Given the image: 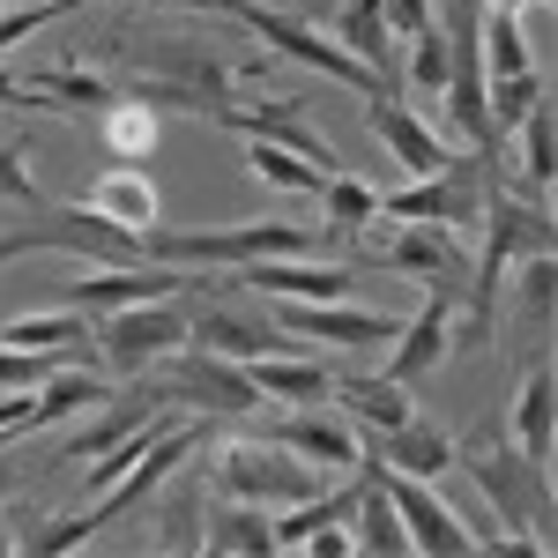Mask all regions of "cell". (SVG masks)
Listing matches in <instances>:
<instances>
[{"label": "cell", "instance_id": "6da1fadb", "mask_svg": "<svg viewBox=\"0 0 558 558\" xmlns=\"http://www.w3.org/2000/svg\"><path fill=\"white\" fill-rule=\"evenodd\" d=\"M454 462H462V476L484 492V507L499 521V529H492L499 544H514V551H551L558 544L551 470H536L514 439H507V425H476L470 439H454Z\"/></svg>", "mask_w": 558, "mask_h": 558}, {"label": "cell", "instance_id": "7a4b0ae2", "mask_svg": "<svg viewBox=\"0 0 558 558\" xmlns=\"http://www.w3.org/2000/svg\"><path fill=\"white\" fill-rule=\"evenodd\" d=\"M328 231L313 223H202V231H142V260H172V268H246V260H291V254H320Z\"/></svg>", "mask_w": 558, "mask_h": 558}, {"label": "cell", "instance_id": "3957f363", "mask_svg": "<svg viewBox=\"0 0 558 558\" xmlns=\"http://www.w3.org/2000/svg\"><path fill=\"white\" fill-rule=\"evenodd\" d=\"M357 260H373L387 276H410L425 291H447V299H470V231H454V223H387V231L365 223Z\"/></svg>", "mask_w": 558, "mask_h": 558}, {"label": "cell", "instance_id": "277c9868", "mask_svg": "<svg viewBox=\"0 0 558 558\" xmlns=\"http://www.w3.org/2000/svg\"><path fill=\"white\" fill-rule=\"evenodd\" d=\"M209 8H231V15H239V23H246V31L268 45V52H283L291 68H305V75H328V83L357 89V97H402V83L373 75L357 52H343L328 31H313L305 15H276V8H254V0H209Z\"/></svg>", "mask_w": 558, "mask_h": 558}, {"label": "cell", "instance_id": "5b68a950", "mask_svg": "<svg viewBox=\"0 0 558 558\" xmlns=\"http://www.w3.org/2000/svg\"><path fill=\"white\" fill-rule=\"evenodd\" d=\"M149 395L157 402H179V410H194V417H254L268 410L260 402V387L246 380V365L239 357H216V350H172V357H157L149 365Z\"/></svg>", "mask_w": 558, "mask_h": 558}, {"label": "cell", "instance_id": "8992f818", "mask_svg": "<svg viewBox=\"0 0 558 558\" xmlns=\"http://www.w3.org/2000/svg\"><path fill=\"white\" fill-rule=\"evenodd\" d=\"M507 149V142H499ZM499 149H470V157H447L439 172L402 179L395 194H380L387 223H454V231H476V209H484V186L499 172Z\"/></svg>", "mask_w": 558, "mask_h": 558}, {"label": "cell", "instance_id": "52a82bcc", "mask_svg": "<svg viewBox=\"0 0 558 558\" xmlns=\"http://www.w3.org/2000/svg\"><path fill=\"white\" fill-rule=\"evenodd\" d=\"M186 350V305L179 299H149V305H120L89 320V357H105L112 380H142L157 357Z\"/></svg>", "mask_w": 558, "mask_h": 558}, {"label": "cell", "instance_id": "ba28073f", "mask_svg": "<svg viewBox=\"0 0 558 558\" xmlns=\"http://www.w3.org/2000/svg\"><path fill=\"white\" fill-rule=\"evenodd\" d=\"M328 476L305 470L291 447L276 439H223L209 462V492H231V499H254V507H291L305 492H320Z\"/></svg>", "mask_w": 558, "mask_h": 558}, {"label": "cell", "instance_id": "9c48e42d", "mask_svg": "<svg viewBox=\"0 0 558 558\" xmlns=\"http://www.w3.org/2000/svg\"><path fill=\"white\" fill-rule=\"evenodd\" d=\"M202 439H209V417H165V432H157V439L134 454L128 470H120V484H112V492H97V499L83 507L89 529H112V521L134 514L149 492H165V484H172V476L194 462V447H202Z\"/></svg>", "mask_w": 558, "mask_h": 558}, {"label": "cell", "instance_id": "30bf717a", "mask_svg": "<svg viewBox=\"0 0 558 558\" xmlns=\"http://www.w3.org/2000/svg\"><path fill=\"white\" fill-rule=\"evenodd\" d=\"M365 476L387 492V507L402 521L410 551H432V558H470L476 551V529H462V514L439 499L432 476H402V470H380V462H365Z\"/></svg>", "mask_w": 558, "mask_h": 558}, {"label": "cell", "instance_id": "8fae6325", "mask_svg": "<svg viewBox=\"0 0 558 558\" xmlns=\"http://www.w3.org/2000/svg\"><path fill=\"white\" fill-rule=\"evenodd\" d=\"M276 447H291L305 470H320L328 484L336 476H357L365 470V432L350 425L336 402H305V410H276Z\"/></svg>", "mask_w": 558, "mask_h": 558}, {"label": "cell", "instance_id": "7c38bea8", "mask_svg": "<svg viewBox=\"0 0 558 558\" xmlns=\"http://www.w3.org/2000/svg\"><path fill=\"white\" fill-rule=\"evenodd\" d=\"M186 291H202L194 268H172V260H105V268H89V276L68 283V305L97 320V313H120V305L186 299Z\"/></svg>", "mask_w": 558, "mask_h": 558}, {"label": "cell", "instance_id": "4fadbf2b", "mask_svg": "<svg viewBox=\"0 0 558 558\" xmlns=\"http://www.w3.org/2000/svg\"><path fill=\"white\" fill-rule=\"evenodd\" d=\"M276 320L291 336H313V343H336V350H387L395 343V313H373V305H350V299H276Z\"/></svg>", "mask_w": 558, "mask_h": 558}, {"label": "cell", "instance_id": "5bb4252c", "mask_svg": "<svg viewBox=\"0 0 558 558\" xmlns=\"http://www.w3.org/2000/svg\"><path fill=\"white\" fill-rule=\"evenodd\" d=\"M454 305L462 299H447V291H425V305L395 328V343H387V380H402V387H417L432 380L439 365H447V350H454Z\"/></svg>", "mask_w": 558, "mask_h": 558}, {"label": "cell", "instance_id": "9a60e30c", "mask_svg": "<svg viewBox=\"0 0 558 558\" xmlns=\"http://www.w3.org/2000/svg\"><path fill=\"white\" fill-rule=\"evenodd\" d=\"M365 120H373V142L395 157V172H402V179H425V172H439V165L454 157V149L439 142V128L417 120L402 97H365Z\"/></svg>", "mask_w": 558, "mask_h": 558}, {"label": "cell", "instance_id": "2e32d148", "mask_svg": "<svg viewBox=\"0 0 558 558\" xmlns=\"http://www.w3.org/2000/svg\"><path fill=\"white\" fill-rule=\"evenodd\" d=\"M239 283H254L260 299H350V283H357V260H246L239 268Z\"/></svg>", "mask_w": 558, "mask_h": 558}, {"label": "cell", "instance_id": "e0dca14e", "mask_svg": "<svg viewBox=\"0 0 558 558\" xmlns=\"http://www.w3.org/2000/svg\"><path fill=\"white\" fill-rule=\"evenodd\" d=\"M89 209L105 216V223H120V231H157L165 223V186L142 172V165H105V172L89 179Z\"/></svg>", "mask_w": 558, "mask_h": 558}, {"label": "cell", "instance_id": "ac0fdd59", "mask_svg": "<svg viewBox=\"0 0 558 558\" xmlns=\"http://www.w3.org/2000/svg\"><path fill=\"white\" fill-rule=\"evenodd\" d=\"M499 425H507V439H514L536 470H551V439H558V387H551V365H529V373H521L514 410H507Z\"/></svg>", "mask_w": 558, "mask_h": 558}, {"label": "cell", "instance_id": "d6986e66", "mask_svg": "<svg viewBox=\"0 0 558 558\" xmlns=\"http://www.w3.org/2000/svg\"><path fill=\"white\" fill-rule=\"evenodd\" d=\"M507 142H514V165H507V179H514L521 194H536V202H551V165H558V112H551V89L521 112L514 128H507Z\"/></svg>", "mask_w": 558, "mask_h": 558}, {"label": "cell", "instance_id": "ffe728a7", "mask_svg": "<svg viewBox=\"0 0 558 558\" xmlns=\"http://www.w3.org/2000/svg\"><path fill=\"white\" fill-rule=\"evenodd\" d=\"M186 343L246 365V357L283 350V328H276V320H246V313H231V305H194V313H186Z\"/></svg>", "mask_w": 558, "mask_h": 558}, {"label": "cell", "instance_id": "44dd1931", "mask_svg": "<svg viewBox=\"0 0 558 558\" xmlns=\"http://www.w3.org/2000/svg\"><path fill=\"white\" fill-rule=\"evenodd\" d=\"M380 447V470H402V476H439L454 470V432H439L432 417H402L395 432H365Z\"/></svg>", "mask_w": 558, "mask_h": 558}, {"label": "cell", "instance_id": "7402d4cb", "mask_svg": "<svg viewBox=\"0 0 558 558\" xmlns=\"http://www.w3.org/2000/svg\"><path fill=\"white\" fill-rule=\"evenodd\" d=\"M149 417H165V402H157L149 387H128V395H105V402L89 410V425L75 432V439H60V454H68V462H89V454L120 447L128 432H142Z\"/></svg>", "mask_w": 558, "mask_h": 558}, {"label": "cell", "instance_id": "603a6c76", "mask_svg": "<svg viewBox=\"0 0 558 558\" xmlns=\"http://www.w3.org/2000/svg\"><path fill=\"white\" fill-rule=\"evenodd\" d=\"M246 380H254L260 402H276V410H305V402H328V395H336V373L313 365V357H291V350L246 357Z\"/></svg>", "mask_w": 558, "mask_h": 558}, {"label": "cell", "instance_id": "cb8c5ba5", "mask_svg": "<svg viewBox=\"0 0 558 558\" xmlns=\"http://www.w3.org/2000/svg\"><path fill=\"white\" fill-rule=\"evenodd\" d=\"M202 551H239V558L276 551L268 507H254V499H231V492H209V507H202Z\"/></svg>", "mask_w": 558, "mask_h": 558}, {"label": "cell", "instance_id": "d4e9b609", "mask_svg": "<svg viewBox=\"0 0 558 558\" xmlns=\"http://www.w3.org/2000/svg\"><path fill=\"white\" fill-rule=\"evenodd\" d=\"M328 402H336L357 432H395L402 417H417L410 387L387 380V373H357V380H343V373H336V395H328Z\"/></svg>", "mask_w": 558, "mask_h": 558}, {"label": "cell", "instance_id": "484cf974", "mask_svg": "<svg viewBox=\"0 0 558 558\" xmlns=\"http://www.w3.org/2000/svg\"><path fill=\"white\" fill-rule=\"evenodd\" d=\"M23 83L38 89L52 112L83 120V128L97 120V112H105V105H112V97H120V83H112V75H97V68H75V60H68V68H38V75H23Z\"/></svg>", "mask_w": 558, "mask_h": 558}, {"label": "cell", "instance_id": "4316f807", "mask_svg": "<svg viewBox=\"0 0 558 558\" xmlns=\"http://www.w3.org/2000/svg\"><path fill=\"white\" fill-rule=\"evenodd\" d=\"M89 128H97V142H105L120 165H142V157L157 149V105H149L142 89H120V97H112Z\"/></svg>", "mask_w": 558, "mask_h": 558}, {"label": "cell", "instance_id": "83f0119b", "mask_svg": "<svg viewBox=\"0 0 558 558\" xmlns=\"http://www.w3.org/2000/svg\"><path fill=\"white\" fill-rule=\"evenodd\" d=\"M551 291H558L551 254H529V260L507 268V283H499V313H514L529 336H551Z\"/></svg>", "mask_w": 558, "mask_h": 558}, {"label": "cell", "instance_id": "f1b7e54d", "mask_svg": "<svg viewBox=\"0 0 558 558\" xmlns=\"http://www.w3.org/2000/svg\"><path fill=\"white\" fill-rule=\"evenodd\" d=\"M112 395V380H97V373H75V365H60L52 380L31 387V432L45 425H68V417H83V410H97Z\"/></svg>", "mask_w": 558, "mask_h": 558}, {"label": "cell", "instance_id": "f546056e", "mask_svg": "<svg viewBox=\"0 0 558 558\" xmlns=\"http://www.w3.org/2000/svg\"><path fill=\"white\" fill-rule=\"evenodd\" d=\"M336 45H343V52H357L373 75H387V83H395V38H387L380 0H336Z\"/></svg>", "mask_w": 558, "mask_h": 558}, {"label": "cell", "instance_id": "4dcf8cb0", "mask_svg": "<svg viewBox=\"0 0 558 558\" xmlns=\"http://www.w3.org/2000/svg\"><path fill=\"white\" fill-rule=\"evenodd\" d=\"M246 172H254L268 194H305V202H313V194H320V179H328L313 157L283 149V142H268V134H246Z\"/></svg>", "mask_w": 558, "mask_h": 558}, {"label": "cell", "instance_id": "1f68e13d", "mask_svg": "<svg viewBox=\"0 0 558 558\" xmlns=\"http://www.w3.org/2000/svg\"><path fill=\"white\" fill-rule=\"evenodd\" d=\"M357 476H365V470H357ZM350 544H357L365 558H402V551H410V536H402V521H395V507H387V492L373 484V476L357 484V507H350Z\"/></svg>", "mask_w": 558, "mask_h": 558}, {"label": "cell", "instance_id": "d6a6232c", "mask_svg": "<svg viewBox=\"0 0 558 558\" xmlns=\"http://www.w3.org/2000/svg\"><path fill=\"white\" fill-rule=\"evenodd\" d=\"M313 202L328 209V246L336 239H357L365 223H380V186H365V179H350V172H328Z\"/></svg>", "mask_w": 558, "mask_h": 558}, {"label": "cell", "instance_id": "836d02e7", "mask_svg": "<svg viewBox=\"0 0 558 558\" xmlns=\"http://www.w3.org/2000/svg\"><path fill=\"white\" fill-rule=\"evenodd\" d=\"M0 343L15 350H68V357H89V313H31V320H0Z\"/></svg>", "mask_w": 558, "mask_h": 558}, {"label": "cell", "instance_id": "e575fe53", "mask_svg": "<svg viewBox=\"0 0 558 558\" xmlns=\"http://www.w3.org/2000/svg\"><path fill=\"white\" fill-rule=\"evenodd\" d=\"M0 209H23V216L52 209V194H45L38 172H31V142H23V134L0 142Z\"/></svg>", "mask_w": 558, "mask_h": 558}, {"label": "cell", "instance_id": "d590c367", "mask_svg": "<svg viewBox=\"0 0 558 558\" xmlns=\"http://www.w3.org/2000/svg\"><path fill=\"white\" fill-rule=\"evenodd\" d=\"M202 507H209V492H172L157 521V551H202Z\"/></svg>", "mask_w": 558, "mask_h": 558}, {"label": "cell", "instance_id": "8d00e7d4", "mask_svg": "<svg viewBox=\"0 0 558 558\" xmlns=\"http://www.w3.org/2000/svg\"><path fill=\"white\" fill-rule=\"evenodd\" d=\"M68 365V350H15V343H0V387H38L52 380Z\"/></svg>", "mask_w": 558, "mask_h": 558}, {"label": "cell", "instance_id": "74e56055", "mask_svg": "<svg viewBox=\"0 0 558 558\" xmlns=\"http://www.w3.org/2000/svg\"><path fill=\"white\" fill-rule=\"evenodd\" d=\"M0 112H52V105H45L23 75H8V68H0Z\"/></svg>", "mask_w": 558, "mask_h": 558}, {"label": "cell", "instance_id": "f35d334b", "mask_svg": "<svg viewBox=\"0 0 558 558\" xmlns=\"http://www.w3.org/2000/svg\"><path fill=\"white\" fill-rule=\"evenodd\" d=\"M142 8H209V0H142Z\"/></svg>", "mask_w": 558, "mask_h": 558}, {"label": "cell", "instance_id": "ab89813d", "mask_svg": "<svg viewBox=\"0 0 558 558\" xmlns=\"http://www.w3.org/2000/svg\"><path fill=\"white\" fill-rule=\"evenodd\" d=\"M0 507H8V470H0Z\"/></svg>", "mask_w": 558, "mask_h": 558}]
</instances>
